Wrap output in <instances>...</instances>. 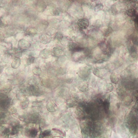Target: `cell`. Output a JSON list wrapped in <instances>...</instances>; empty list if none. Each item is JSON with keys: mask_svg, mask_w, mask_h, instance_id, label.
I'll use <instances>...</instances> for the list:
<instances>
[{"mask_svg": "<svg viewBox=\"0 0 138 138\" xmlns=\"http://www.w3.org/2000/svg\"><path fill=\"white\" fill-rule=\"evenodd\" d=\"M11 99L7 94L0 93V108L2 109H7L10 107Z\"/></svg>", "mask_w": 138, "mask_h": 138, "instance_id": "1", "label": "cell"}, {"mask_svg": "<svg viewBox=\"0 0 138 138\" xmlns=\"http://www.w3.org/2000/svg\"><path fill=\"white\" fill-rule=\"evenodd\" d=\"M51 36L47 33L42 34L39 37V42L42 44H48L51 42Z\"/></svg>", "mask_w": 138, "mask_h": 138, "instance_id": "2", "label": "cell"}, {"mask_svg": "<svg viewBox=\"0 0 138 138\" xmlns=\"http://www.w3.org/2000/svg\"><path fill=\"white\" fill-rule=\"evenodd\" d=\"M68 48L69 51L72 52H79L84 50L83 47L74 42H70L68 44Z\"/></svg>", "mask_w": 138, "mask_h": 138, "instance_id": "3", "label": "cell"}, {"mask_svg": "<svg viewBox=\"0 0 138 138\" xmlns=\"http://www.w3.org/2000/svg\"><path fill=\"white\" fill-rule=\"evenodd\" d=\"M77 25L80 29L85 30L89 25V21L87 18H81L77 22Z\"/></svg>", "mask_w": 138, "mask_h": 138, "instance_id": "4", "label": "cell"}, {"mask_svg": "<svg viewBox=\"0 0 138 138\" xmlns=\"http://www.w3.org/2000/svg\"><path fill=\"white\" fill-rule=\"evenodd\" d=\"M35 8L36 11L40 13H42L46 8V4L44 1H37L35 4Z\"/></svg>", "mask_w": 138, "mask_h": 138, "instance_id": "5", "label": "cell"}, {"mask_svg": "<svg viewBox=\"0 0 138 138\" xmlns=\"http://www.w3.org/2000/svg\"><path fill=\"white\" fill-rule=\"evenodd\" d=\"M18 44L19 48L23 50L29 48L31 46L30 42L24 39H20L18 42Z\"/></svg>", "mask_w": 138, "mask_h": 138, "instance_id": "6", "label": "cell"}, {"mask_svg": "<svg viewBox=\"0 0 138 138\" xmlns=\"http://www.w3.org/2000/svg\"><path fill=\"white\" fill-rule=\"evenodd\" d=\"M23 50L19 48H13L10 49L9 52L15 57H19L22 56Z\"/></svg>", "mask_w": 138, "mask_h": 138, "instance_id": "7", "label": "cell"}, {"mask_svg": "<svg viewBox=\"0 0 138 138\" xmlns=\"http://www.w3.org/2000/svg\"><path fill=\"white\" fill-rule=\"evenodd\" d=\"M90 73V70L87 67H82L79 71V76L82 78H87Z\"/></svg>", "mask_w": 138, "mask_h": 138, "instance_id": "8", "label": "cell"}, {"mask_svg": "<svg viewBox=\"0 0 138 138\" xmlns=\"http://www.w3.org/2000/svg\"><path fill=\"white\" fill-rule=\"evenodd\" d=\"M39 55L43 59H47L52 55L51 51L49 49H44L40 52Z\"/></svg>", "mask_w": 138, "mask_h": 138, "instance_id": "9", "label": "cell"}, {"mask_svg": "<svg viewBox=\"0 0 138 138\" xmlns=\"http://www.w3.org/2000/svg\"><path fill=\"white\" fill-rule=\"evenodd\" d=\"M21 63V60L20 58L15 57L11 63V66L13 69H17L20 66Z\"/></svg>", "mask_w": 138, "mask_h": 138, "instance_id": "10", "label": "cell"}, {"mask_svg": "<svg viewBox=\"0 0 138 138\" xmlns=\"http://www.w3.org/2000/svg\"><path fill=\"white\" fill-rule=\"evenodd\" d=\"M63 52V51L60 47H54L51 51L52 56L55 57H59L62 54Z\"/></svg>", "mask_w": 138, "mask_h": 138, "instance_id": "11", "label": "cell"}, {"mask_svg": "<svg viewBox=\"0 0 138 138\" xmlns=\"http://www.w3.org/2000/svg\"><path fill=\"white\" fill-rule=\"evenodd\" d=\"M37 33V30L35 28L32 27L27 28L25 31V35L30 36H34L36 35Z\"/></svg>", "mask_w": 138, "mask_h": 138, "instance_id": "12", "label": "cell"}, {"mask_svg": "<svg viewBox=\"0 0 138 138\" xmlns=\"http://www.w3.org/2000/svg\"><path fill=\"white\" fill-rule=\"evenodd\" d=\"M29 90L34 95H36L39 93V88L35 85H30L29 87Z\"/></svg>", "mask_w": 138, "mask_h": 138, "instance_id": "13", "label": "cell"}, {"mask_svg": "<svg viewBox=\"0 0 138 138\" xmlns=\"http://www.w3.org/2000/svg\"><path fill=\"white\" fill-rule=\"evenodd\" d=\"M13 56L9 52H7L3 55L2 61L5 63H8L11 61Z\"/></svg>", "mask_w": 138, "mask_h": 138, "instance_id": "14", "label": "cell"}, {"mask_svg": "<svg viewBox=\"0 0 138 138\" xmlns=\"http://www.w3.org/2000/svg\"><path fill=\"white\" fill-rule=\"evenodd\" d=\"M29 100L27 98H25L20 102V105L22 109H25L29 105Z\"/></svg>", "mask_w": 138, "mask_h": 138, "instance_id": "15", "label": "cell"}, {"mask_svg": "<svg viewBox=\"0 0 138 138\" xmlns=\"http://www.w3.org/2000/svg\"><path fill=\"white\" fill-rule=\"evenodd\" d=\"M12 90V87L10 85H6L4 86L3 88L1 89V91L2 93H5V94H7L10 93V92Z\"/></svg>", "mask_w": 138, "mask_h": 138, "instance_id": "16", "label": "cell"}, {"mask_svg": "<svg viewBox=\"0 0 138 138\" xmlns=\"http://www.w3.org/2000/svg\"><path fill=\"white\" fill-rule=\"evenodd\" d=\"M89 88V85L87 82H83L79 84L78 87V89L82 92H85Z\"/></svg>", "mask_w": 138, "mask_h": 138, "instance_id": "17", "label": "cell"}, {"mask_svg": "<svg viewBox=\"0 0 138 138\" xmlns=\"http://www.w3.org/2000/svg\"><path fill=\"white\" fill-rule=\"evenodd\" d=\"M98 47L102 51H106L108 50V44L105 41H103L98 44Z\"/></svg>", "mask_w": 138, "mask_h": 138, "instance_id": "18", "label": "cell"}, {"mask_svg": "<svg viewBox=\"0 0 138 138\" xmlns=\"http://www.w3.org/2000/svg\"><path fill=\"white\" fill-rule=\"evenodd\" d=\"M113 89V86L110 83H107L105 84L103 87V90L106 92H108V93L111 92Z\"/></svg>", "mask_w": 138, "mask_h": 138, "instance_id": "19", "label": "cell"}, {"mask_svg": "<svg viewBox=\"0 0 138 138\" xmlns=\"http://www.w3.org/2000/svg\"><path fill=\"white\" fill-rule=\"evenodd\" d=\"M7 21L3 17H0V27L1 28H5L8 26Z\"/></svg>", "mask_w": 138, "mask_h": 138, "instance_id": "20", "label": "cell"}, {"mask_svg": "<svg viewBox=\"0 0 138 138\" xmlns=\"http://www.w3.org/2000/svg\"><path fill=\"white\" fill-rule=\"evenodd\" d=\"M63 38V35L60 32H57L55 34L54 39L58 42H60Z\"/></svg>", "mask_w": 138, "mask_h": 138, "instance_id": "21", "label": "cell"}, {"mask_svg": "<svg viewBox=\"0 0 138 138\" xmlns=\"http://www.w3.org/2000/svg\"><path fill=\"white\" fill-rule=\"evenodd\" d=\"M111 81L115 84H117L119 81V78L115 73H113L111 75Z\"/></svg>", "mask_w": 138, "mask_h": 138, "instance_id": "22", "label": "cell"}, {"mask_svg": "<svg viewBox=\"0 0 138 138\" xmlns=\"http://www.w3.org/2000/svg\"><path fill=\"white\" fill-rule=\"evenodd\" d=\"M112 28L110 27H108L103 31V35L105 36H109L112 33Z\"/></svg>", "mask_w": 138, "mask_h": 138, "instance_id": "23", "label": "cell"}, {"mask_svg": "<svg viewBox=\"0 0 138 138\" xmlns=\"http://www.w3.org/2000/svg\"><path fill=\"white\" fill-rule=\"evenodd\" d=\"M32 72L36 76H39L41 74V70L39 67H35L33 69Z\"/></svg>", "mask_w": 138, "mask_h": 138, "instance_id": "24", "label": "cell"}, {"mask_svg": "<svg viewBox=\"0 0 138 138\" xmlns=\"http://www.w3.org/2000/svg\"><path fill=\"white\" fill-rule=\"evenodd\" d=\"M34 60H35V57L32 56H29L27 59L26 61V64L27 65L29 66L32 64V63L34 62Z\"/></svg>", "mask_w": 138, "mask_h": 138, "instance_id": "25", "label": "cell"}, {"mask_svg": "<svg viewBox=\"0 0 138 138\" xmlns=\"http://www.w3.org/2000/svg\"><path fill=\"white\" fill-rule=\"evenodd\" d=\"M37 131L35 128H32L29 130V136L32 138L35 137L37 135Z\"/></svg>", "mask_w": 138, "mask_h": 138, "instance_id": "26", "label": "cell"}, {"mask_svg": "<svg viewBox=\"0 0 138 138\" xmlns=\"http://www.w3.org/2000/svg\"><path fill=\"white\" fill-rule=\"evenodd\" d=\"M127 14L130 17L134 16L136 14V11L134 8H130L126 12Z\"/></svg>", "mask_w": 138, "mask_h": 138, "instance_id": "27", "label": "cell"}, {"mask_svg": "<svg viewBox=\"0 0 138 138\" xmlns=\"http://www.w3.org/2000/svg\"><path fill=\"white\" fill-rule=\"evenodd\" d=\"M103 107L105 109V111H106V112H108L109 109L110 107V103L108 101V100H105V101L103 103Z\"/></svg>", "mask_w": 138, "mask_h": 138, "instance_id": "28", "label": "cell"}, {"mask_svg": "<svg viewBox=\"0 0 138 138\" xmlns=\"http://www.w3.org/2000/svg\"><path fill=\"white\" fill-rule=\"evenodd\" d=\"M8 111L11 114H16L17 110L16 108L14 106H11L9 108Z\"/></svg>", "mask_w": 138, "mask_h": 138, "instance_id": "29", "label": "cell"}, {"mask_svg": "<svg viewBox=\"0 0 138 138\" xmlns=\"http://www.w3.org/2000/svg\"><path fill=\"white\" fill-rule=\"evenodd\" d=\"M6 117V114L3 112H0V122H2Z\"/></svg>", "mask_w": 138, "mask_h": 138, "instance_id": "30", "label": "cell"}, {"mask_svg": "<svg viewBox=\"0 0 138 138\" xmlns=\"http://www.w3.org/2000/svg\"><path fill=\"white\" fill-rule=\"evenodd\" d=\"M103 8V6L102 4L100 3V4H97L95 8V12H98V11L102 10Z\"/></svg>", "mask_w": 138, "mask_h": 138, "instance_id": "31", "label": "cell"}, {"mask_svg": "<svg viewBox=\"0 0 138 138\" xmlns=\"http://www.w3.org/2000/svg\"><path fill=\"white\" fill-rule=\"evenodd\" d=\"M93 73L96 76L99 77H101V72L99 71V70L98 69H95L94 70H93Z\"/></svg>", "mask_w": 138, "mask_h": 138, "instance_id": "32", "label": "cell"}, {"mask_svg": "<svg viewBox=\"0 0 138 138\" xmlns=\"http://www.w3.org/2000/svg\"><path fill=\"white\" fill-rule=\"evenodd\" d=\"M5 36L4 34L1 32H0V43L3 42L5 40Z\"/></svg>", "mask_w": 138, "mask_h": 138, "instance_id": "33", "label": "cell"}, {"mask_svg": "<svg viewBox=\"0 0 138 138\" xmlns=\"http://www.w3.org/2000/svg\"><path fill=\"white\" fill-rule=\"evenodd\" d=\"M52 14L54 15H58L60 14L59 11L57 10H55L53 11V13Z\"/></svg>", "mask_w": 138, "mask_h": 138, "instance_id": "34", "label": "cell"}, {"mask_svg": "<svg viewBox=\"0 0 138 138\" xmlns=\"http://www.w3.org/2000/svg\"><path fill=\"white\" fill-rule=\"evenodd\" d=\"M19 119L21 121H24L25 119V116H23V115H20V116H19Z\"/></svg>", "mask_w": 138, "mask_h": 138, "instance_id": "35", "label": "cell"}, {"mask_svg": "<svg viewBox=\"0 0 138 138\" xmlns=\"http://www.w3.org/2000/svg\"><path fill=\"white\" fill-rule=\"evenodd\" d=\"M135 23L136 25V26H137V27H138V16L136 17V18Z\"/></svg>", "mask_w": 138, "mask_h": 138, "instance_id": "36", "label": "cell"}, {"mask_svg": "<svg viewBox=\"0 0 138 138\" xmlns=\"http://www.w3.org/2000/svg\"><path fill=\"white\" fill-rule=\"evenodd\" d=\"M3 71V67L1 66H0V74L2 73Z\"/></svg>", "mask_w": 138, "mask_h": 138, "instance_id": "37", "label": "cell"}, {"mask_svg": "<svg viewBox=\"0 0 138 138\" xmlns=\"http://www.w3.org/2000/svg\"><path fill=\"white\" fill-rule=\"evenodd\" d=\"M136 110H137V112L138 113V107L136 108Z\"/></svg>", "mask_w": 138, "mask_h": 138, "instance_id": "38", "label": "cell"}, {"mask_svg": "<svg viewBox=\"0 0 138 138\" xmlns=\"http://www.w3.org/2000/svg\"><path fill=\"white\" fill-rule=\"evenodd\" d=\"M0 85H1V82H0Z\"/></svg>", "mask_w": 138, "mask_h": 138, "instance_id": "39", "label": "cell"}]
</instances>
